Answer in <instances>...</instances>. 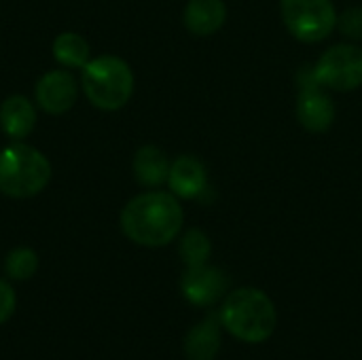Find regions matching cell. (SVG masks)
Wrapping results in <instances>:
<instances>
[{
    "label": "cell",
    "instance_id": "obj_1",
    "mask_svg": "<svg viewBox=\"0 0 362 360\" xmlns=\"http://www.w3.org/2000/svg\"><path fill=\"white\" fill-rule=\"evenodd\" d=\"M185 212L172 191H144L121 210L123 236L144 248H161L174 242L182 229Z\"/></svg>",
    "mask_w": 362,
    "mask_h": 360
},
{
    "label": "cell",
    "instance_id": "obj_2",
    "mask_svg": "<svg viewBox=\"0 0 362 360\" xmlns=\"http://www.w3.org/2000/svg\"><path fill=\"white\" fill-rule=\"evenodd\" d=\"M221 325L244 344L267 342L278 327V312L267 293L259 289H238L227 295L218 312Z\"/></svg>",
    "mask_w": 362,
    "mask_h": 360
},
{
    "label": "cell",
    "instance_id": "obj_3",
    "mask_svg": "<svg viewBox=\"0 0 362 360\" xmlns=\"http://www.w3.org/2000/svg\"><path fill=\"white\" fill-rule=\"evenodd\" d=\"M134 70L119 55H98L81 70V87L93 108L115 112L134 95Z\"/></svg>",
    "mask_w": 362,
    "mask_h": 360
},
{
    "label": "cell",
    "instance_id": "obj_4",
    "mask_svg": "<svg viewBox=\"0 0 362 360\" xmlns=\"http://www.w3.org/2000/svg\"><path fill=\"white\" fill-rule=\"evenodd\" d=\"M51 161L23 140L0 149V193L11 199H30L51 180Z\"/></svg>",
    "mask_w": 362,
    "mask_h": 360
},
{
    "label": "cell",
    "instance_id": "obj_5",
    "mask_svg": "<svg viewBox=\"0 0 362 360\" xmlns=\"http://www.w3.org/2000/svg\"><path fill=\"white\" fill-rule=\"evenodd\" d=\"M286 30L301 42H320L337 28V11L331 0H280Z\"/></svg>",
    "mask_w": 362,
    "mask_h": 360
},
{
    "label": "cell",
    "instance_id": "obj_6",
    "mask_svg": "<svg viewBox=\"0 0 362 360\" xmlns=\"http://www.w3.org/2000/svg\"><path fill=\"white\" fill-rule=\"evenodd\" d=\"M312 74L318 85L335 91H354L362 87V49L354 42L329 47L314 64Z\"/></svg>",
    "mask_w": 362,
    "mask_h": 360
},
{
    "label": "cell",
    "instance_id": "obj_7",
    "mask_svg": "<svg viewBox=\"0 0 362 360\" xmlns=\"http://www.w3.org/2000/svg\"><path fill=\"white\" fill-rule=\"evenodd\" d=\"M299 79H301V85H299V95L295 104L297 121L308 132L322 134L335 121V104L329 98V93H325L322 85L316 83L312 70L303 72Z\"/></svg>",
    "mask_w": 362,
    "mask_h": 360
},
{
    "label": "cell",
    "instance_id": "obj_8",
    "mask_svg": "<svg viewBox=\"0 0 362 360\" xmlns=\"http://www.w3.org/2000/svg\"><path fill=\"white\" fill-rule=\"evenodd\" d=\"M36 106L47 115H64L78 100V83L68 68L45 72L34 87Z\"/></svg>",
    "mask_w": 362,
    "mask_h": 360
},
{
    "label": "cell",
    "instance_id": "obj_9",
    "mask_svg": "<svg viewBox=\"0 0 362 360\" xmlns=\"http://www.w3.org/2000/svg\"><path fill=\"white\" fill-rule=\"evenodd\" d=\"M180 291L191 306L208 308L214 306L227 291V278L221 269L206 265L187 267L180 278Z\"/></svg>",
    "mask_w": 362,
    "mask_h": 360
},
{
    "label": "cell",
    "instance_id": "obj_10",
    "mask_svg": "<svg viewBox=\"0 0 362 360\" xmlns=\"http://www.w3.org/2000/svg\"><path fill=\"white\" fill-rule=\"evenodd\" d=\"M168 187L178 199H197L208 189L204 163L193 155H180L170 166Z\"/></svg>",
    "mask_w": 362,
    "mask_h": 360
},
{
    "label": "cell",
    "instance_id": "obj_11",
    "mask_svg": "<svg viewBox=\"0 0 362 360\" xmlns=\"http://www.w3.org/2000/svg\"><path fill=\"white\" fill-rule=\"evenodd\" d=\"M36 127V106L30 98L13 93L0 104V129L13 142L25 140Z\"/></svg>",
    "mask_w": 362,
    "mask_h": 360
},
{
    "label": "cell",
    "instance_id": "obj_12",
    "mask_svg": "<svg viewBox=\"0 0 362 360\" xmlns=\"http://www.w3.org/2000/svg\"><path fill=\"white\" fill-rule=\"evenodd\" d=\"M182 21L193 36H212L225 25L227 6L223 0H189Z\"/></svg>",
    "mask_w": 362,
    "mask_h": 360
},
{
    "label": "cell",
    "instance_id": "obj_13",
    "mask_svg": "<svg viewBox=\"0 0 362 360\" xmlns=\"http://www.w3.org/2000/svg\"><path fill=\"white\" fill-rule=\"evenodd\" d=\"M170 159L168 155L155 146V144H144L136 151L134 161H132V170H134V178L148 189H157L163 182H168L170 176Z\"/></svg>",
    "mask_w": 362,
    "mask_h": 360
},
{
    "label": "cell",
    "instance_id": "obj_14",
    "mask_svg": "<svg viewBox=\"0 0 362 360\" xmlns=\"http://www.w3.org/2000/svg\"><path fill=\"white\" fill-rule=\"evenodd\" d=\"M221 350V318L206 316L185 337V356L189 360H214Z\"/></svg>",
    "mask_w": 362,
    "mask_h": 360
},
{
    "label": "cell",
    "instance_id": "obj_15",
    "mask_svg": "<svg viewBox=\"0 0 362 360\" xmlns=\"http://www.w3.org/2000/svg\"><path fill=\"white\" fill-rule=\"evenodd\" d=\"M53 57L62 68L68 70H83L91 59V47L78 32H62L55 36L51 45Z\"/></svg>",
    "mask_w": 362,
    "mask_h": 360
},
{
    "label": "cell",
    "instance_id": "obj_16",
    "mask_svg": "<svg viewBox=\"0 0 362 360\" xmlns=\"http://www.w3.org/2000/svg\"><path fill=\"white\" fill-rule=\"evenodd\" d=\"M178 252H180V259L187 267L206 265L210 255H212L210 238L202 229H189L180 240Z\"/></svg>",
    "mask_w": 362,
    "mask_h": 360
},
{
    "label": "cell",
    "instance_id": "obj_17",
    "mask_svg": "<svg viewBox=\"0 0 362 360\" xmlns=\"http://www.w3.org/2000/svg\"><path fill=\"white\" fill-rule=\"evenodd\" d=\"M36 272H38V255L28 246L13 248L4 259V274L13 282H25Z\"/></svg>",
    "mask_w": 362,
    "mask_h": 360
},
{
    "label": "cell",
    "instance_id": "obj_18",
    "mask_svg": "<svg viewBox=\"0 0 362 360\" xmlns=\"http://www.w3.org/2000/svg\"><path fill=\"white\" fill-rule=\"evenodd\" d=\"M339 32L350 40H362V6H350L337 15Z\"/></svg>",
    "mask_w": 362,
    "mask_h": 360
},
{
    "label": "cell",
    "instance_id": "obj_19",
    "mask_svg": "<svg viewBox=\"0 0 362 360\" xmlns=\"http://www.w3.org/2000/svg\"><path fill=\"white\" fill-rule=\"evenodd\" d=\"M15 308H17L15 289L11 286V282L0 278V325L11 320V316L15 314Z\"/></svg>",
    "mask_w": 362,
    "mask_h": 360
}]
</instances>
